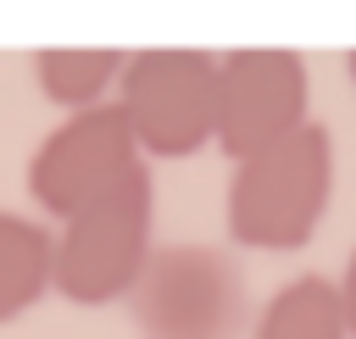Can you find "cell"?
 Instances as JSON below:
<instances>
[{"instance_id":"obj_7","label":"cell","mask_w":356,"mask_h":339,"mask_svg":"<svg viewBox=\"0 0 356 339\" xmlns=\"http://www.w3.org/2000/svg\"><path fill=\"white\" fill-rule=\"evenodd\" d=\"M56 295V233L22 211H0V322Z\"/></svg>"},{"instance_id":"obj_2","label":"cell","mask_w":356,"mask_h":339,"mask_svg":"<svg viewBox=\"0 0 356 339\" xmlns=\"http://www.w3.org/2000/svg\"><path fill=\"white\" fill-rule=\"evenodd\" d=\"M139 339H250L256 306L250 278L222 245H156L134 295H128Z\"/></svg>"},{"instance_id":"obj_1","label":"cell","mask_w":356,"mask_h":339,"mask_svg":"<svg viewBox=\"0 0 356 339\" xmlns=\"http://www.w3.org/2000/svg\"><path fill=\"white\" fill-rule=\"evenodd\" d=\"M334 200V133L312 117L289 139L234 161L228 239L245 250H300Z\"/></svg>"},{"instance_id":"obj_11","label":"cell","mask_w":356,"mask_h":339,"mask_svg":"<svg viewBox=\"0 0 356 339\" xmlns=\"http://www.w3.org/2000/svg\"><path fill=\"white\" fill-rule=\"evenodd\" d=\"M345 72H350V83H356V50H350V56H345Z\"/></svg>"},{"instance_id":"obj_6","label":"cell","mask_w":356,"mask_h":339,"mask_svg":"<svg viewBox=\"0 0 356 339\" xmlns=\"http://www.w3.org/2000/svg\"><path fill=\"white\" fill-rule=\"evenodd\" d=\"M312 122V72L289 44H239L217 67V133L228 161H245Z\"/></svg>"},{"instance_id":"obj_5","label":"cell","mask_w":356,"mask_h":339,"mask_svg":"<svg viewBox=\"0 0 356 339\" xmlns=\"http://www.w3.org/2000/svg\"><path fill=\"white\" fill-rule=\"evenodd\" d=\"M139 172H145V156L134 144V128L117 111V100H106V106L61 117L39 139V150L28 156V195L33 206H44V217L67 222L83 206L117 195Z\"/></svg>"},{"instance_id":"obj_4","label":"cell","mask_w":356,"mask_h":339,"mask_svg":"<svg viewBox=\"0 0 356 339\" xmlns=\"http://www.w3.org/2000/svg\"><path fill=\"white\" fill-rule=\"evenodd\" d=\"M150 222H156V189L150 172L128 178L117 195L83 206L56 228V295L72 306H111L128 300L145 261H150Z\"/></svg>"},{"instance_id":"obj_9","label":"cell","mask_w":356,"mask_h":339,"mask_svg":"<svg viewBox=\"0 0 356 339\" xmlns=\"http://www.w3.org/2000/svg\"><path fill=\"white\" fill-rule=\"evenodd\" d=\"M250 339H350L345 306H339V278H323V272L289 278L256 311Z\"/></svg>"},{"instance_id":"obj_3","label":"cell","mask_w":356,"mask_h":339,"mask_svg":"<svg viewBox=\"0 0 356 339\" xmlns=\"http://www.w3.org/2000/svg\"><path fill=\"white\" fill-rule=\"evenodd\" d=\"M217 50L200 44H150L128 50L117 78V111L134 128L139 156L178 161L211 144L217 133Z\"/></svg>"},{"instance_id":"obj_10","label":"cell","mask_w":356,"mask_h":339,"mask_svg":"<svg viewBox=\"0 0 356 339\" xmlns=\"http://www.w3.org/2000/svg\"><path fill=\"white\" fill-rule=\"evenodd\" d=\"M339 306H345V328H350V339H356V250H350V261H345V272H339Z\"/></svg>"},{"instance_id":"obj_8","label":"cell","mask_w":356,"mask_h":339,"mask_svg":"<svg viewBox=\"0 0 356 339\" xmlns=\"http://www.w3.org/2000/svg\"><path fill=\"white\" fill-rule=\"evenodd\" d=\"M122 67H128V50H111V44H50V50H33V83L67 117L89 111V106H106V94L117 89Z\"/></svg>"}]
</instances>
